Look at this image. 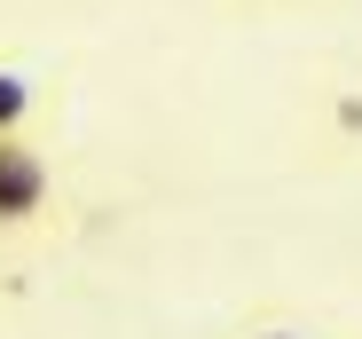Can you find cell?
<instances>
[{
	"label": "cell",
	"mask_w": 362,
	"mask_h": 339,
	"mask_svg": "<svg viewBox=\"0 0 362 339\" xmlns=\"http://www.w3.org/2000/svg\"><path fill=\"white\" fill-rule=\"evenodd\" d=\"M47 213H55V166H47V150L32 142V127L0 134V245L32 237Z\"/></svg>",
	"instance_id": "1"
},
{
	"label": "cell",
	"mask_w": 362,
	"mask_h": 339,
	"mask_svg": "<svg viewBox=\"0 0 362 339\" xmlns=\"http://www.w3.org/2000/svg\"><path fill=\"white\" fill-rule=\"evenodd\" d=\"M32 127V79L0 64V134H24Z\"/></svg>",
	"instance_id": "2"
},
{
	"label": "cell",
	"mask_w": 362,
	"mask_h": 339,
	"mask_svg": "<svg viewBox=\"0 0 362 339\" xmlns=\"http://www.w3.org/2000/svg\"><path fill=\"white\" fill-rule=\"evenodd\" d=\"M236 339H308V331H291V323H252V331H236Z\"/></svg>",
	"instance_id": "3"
}]
</instances>
